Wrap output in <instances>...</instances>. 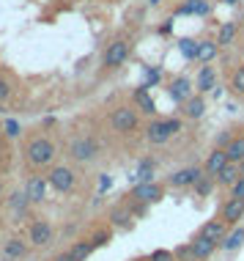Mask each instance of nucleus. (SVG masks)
I'll use <instances>...</instances> for the list:
<instances>
[{"label": "nucleus", "instance_id": "f257e3e1", "mask_svg": "<svg viewBox=\"0 0 244 261\" xmlns=\"http://www.w3.org/2000/svg\"><path fill=\"white\" fill-rule=\"evenodd\" d=\"M178 132H181L178 118H154V121L145 126V140H148L151 146H162L173 135H178Z\"/></svg>", "mask_w": 244, "mask_h": 261}, {"label": "nucleus", "instance_id": "f03ea898", "mask_svg": "<svg viewBox=\"0 0 244 261\" xmlns=\"http://www.w3.org/2000/svg\"><path fill=\"white\" fill-rule=\"evenodd\" d=\"M25 157L33 168H44L55 160V143L50 138H33L25 149Z\"/></svg>", "mask_w": 244, "mask_h": 261}, {"label": "nucleus", "instance_id": "7ed1b4c3", "mask_svg": "<svg viewBox=\"0 0 244 261\" xmlns=\"http://www.w3.org/2000/svg\"><path fill=\"white\" fill-rule=\"evenodd\" d=\"M69 157L77 160V162H94L99 157V143H96V138H90V135L74 138L72 146H69Z\"/></svg>", "mask_w": 244, "mask_h": 261}, {"label": "nucleus", "instance_id": "20e7f679", "mask_svg": "<svg viewBox=\"0 0 244 261\" xmlns=\"http://www.w3.org/2000/svg\"><path fill=\"white\" fill-rule=\"evenodd\" d=\"M129 53H132V44L127 39H115L113 44H107V50L102 53V63L107 69H118L129 61Z\"/></svg>", "mask_w": 244, "mask_h": 261}, {"label": "nucleus", "instance_id": "39448f33", "mask_svg": "<svg viewBox=\"0 0 244 261\" xmlns=\"http://www.w3.org/2000/svg\"><path fill=\"white\" fill-rule=\"evenodd\" d=\"M137 124H140V118H137V110L129 108V105H124V108H115L113 116H110V126H113L118 135H127V132L137 129Z\"/></svg>", "mask_w": 244, "mask_h": 261}, {"label": "nucleus", "instance_id": "423d86ee", "mask_svg": "<svg viewBox=\"0 0 244 261\" xmlns=\"http://www.w3.org/2000/svg\"><path fill=\"white\" fill-rule=\"evenodd\" d=\"M162 195H165V187L157 185V181H140V185L132 187V198L137 203H157L162 201Z\"/></svg>", "mask_w": 244, "mask_h": 261}, {"label": "nucleus", "instance_id": "0eeeda50", "mask_svg": "<svg viewBox=\"0 0 244 261\" xmlns=\"http://www.w3.org/2000/svg\"><path fill=\"white\" fill-rule=\"evenodd\" d=\"M47 181H50V187L55 190V193H69V190L74 187V171L66 168V165H58V168L50 171Z\"/></svg>", "mask_w": 244, "mask_h": 261}, {"label": "nucleus", "instance_id": "6e6552de", "mask_svg": "<svg viewBox=\"0 0 244 261\" xmlns=\"http://www.w3.org/2000/svg\"><path fill=\"white\" fill-rule=\"evenodd\" d=\"M203 171H206V168H198V165L181 168V171H176V173L170 176V187H176V190H181V187H195V181L203 176Z\"/></svg>", "mask_w": 244, "mask_h": 261}, {"label": "nucleus", "instance_id": "1a4fd4ad", "mask_svg": "<svg viewBox=\"0 0 244 261\" xmlns=\"http://www.w3.org/2000/svg\"><path fill=\"white\" fill-rule=\"evenodd\" d=\"M27 239H30V245H36V248H44V245L52 242V225L47 220H36L30 225V234H27Z\"/></svg>", "mask_w": 244, "mask_h": 261}, {"label": "nucleus", "instance_id": "9d476101", "mask_svg": "<svg viewBox=\"0 0 244 261\" xmlns=\"http://www.w3.org/2000/svg\"><path fill=\"white\" fill-rule=\"evenodd\" d=\"M167 94H170V99L176 102V105H184V102L192 96V83H190V77H176V80L167 86Z\"/></svg>", "mask_w": 244, "mask_h": 261}, {"label": "nucleus", "instance_id": "9b49d317", "mask_svg": "<svg viewBox=\"0 0 244 261\" xmlns=\"http://www.w3.org/2000/svg\"><path fill=\"white\" fill-rule=\"evenodd\" d=\"M47 187H50L47 176H30L27 185H25V193H27V198H30L33 203H41L47 198Z\"/></svg>", "mask_w": 244, "mask_h": 261}, {"label": "nucleus", "instance_id": "f8f14e48", "mask_svg": "<svg viewBox=\"0 0 244 261\" xmlns=\"http://www.w3.org/2000/svg\"><path fill=\"white\" fill-rule=\"evenodd\" d=\"M228 165H231V160H228V151H225V149H214L211 154H208V160H206V173L217 179V176L225 171Z\"/></svg>", "mask_w": 244, "mask_h": 261}, {"label": "nucleus", "instance_id": "ddd939ff", "mask_svg": "<svg viewBox=\"0 0 244 261\" xmlns=\"http://www.w3.org/2000/svg\"><path fill=\"white\" fill-rule=\"evenodd\" d=\"M195 88H198V94H208V91L217 88V72H214L211 66H200L198 77H195Z\"/></svg>", "mask_w": 244, "mask_h": 261}, {"label": "nucleus", "instance_id": "4468645a", "mask_svg": "<svg viewBox=\"0 0 244 261\" xmlns=\"http://www.w3.org/2000/svg\"><path fill=\"white\" fill-rule=\"evenodd\" d=\"M3 256L9 258V261L25 258L27 256V242H25V239H19V237H9L3 242Z\"/></svg>", "mask_w": 244, "mask_h": 261}, {"label": "nucleus", "instance_id": "2eb2a0df", "mask_svg": "<svg viewBox=\"0 0 244 261\" xmlns=\"http://www.w3.org/2000/svg\"><path fill=\"white\" fill-rule=\"evenodd\" d=\"M90 253H94V242L88 239V242H77V245H72L69 250H64L58 256V261H85Z\"/></svg>", "mask_w": 244, "mask_h": 261}, {"label": "nucleus", "instance_id": "dca6fc26", "mask_svg": "<svg viewBox=\"0 0 244 261\" xmlns=\"http://www.w3.org/2000/svg\"><path fill=\"white\" fill-rule=\"evenodd\" d=\"M225 228H228V223L225 220H208L203 228H200V234L198 237H206V239H211V242H217L222 245V239H225Z\"/></svg>", "mask_w": 244, "mask_h": 261}, {"label": "nucleus", "instance_id": "f3484780", "mask_svg": "<svg viewBox=\"0 0 244 261\" xmlns=\"http://www.w3.org/2000/svg\"><path fill=\"white\" fill-rule=\"evenodd\" d=\"M241 217H244V198H231L222 206V220L228 225H236Z\"/></svg>", "mask_w": 244, "mask_h": 261}, {"label": "nucleus", "instance_id": "a211bd4d", "mask_svg": "<svg viewBox=\"0 0 244 261\" xmlns=\"http://www.w3.org/2000/svg\"><path fill=\"white\" fill-rule=\"evenodd\" d=\"M190 248H192V258L195 261H203V258H208L214 253L217 242H211V239H206V237H195V242H190Z\"/></svg>", "mask_w": 244, "mask_h": 261}, {"label": "nucleus", "instance_id": "6ab92c4d", "mask_svg": "<svg viewBox=\"0 0 244 261\" xmlns=\"http://www.w3.org/2000/svg\"><path fill=\"white\" fill-rule=\"evenodd\" d=\"M154 168H157L154 160H148V157L140 160V165H137V171L129 176V181H132V185H140V181H154Z\"/></svg>", "mask_w": 244, "mask_h": 261}, {"label": "nucleus", "instance_id": "aec40b11", "mask_svg": "<svg viewBox=\"0 0 244 261\" xmlns=\"http://www.w3.org/2000/svg\"><path fill=\"white\" fill-rule=\"evenodd\" d=\"M135 105L140 108L143 113H148V116H154L157 113V105H154V99H151V88H145V86H137V91H135Z\"/></svg>", "mask_w": 244, "mask_h": 261}, {"label": "nucleus", "instance_id": "412c9836", "mask_svg": "<svg viewBox=\"0 0 244 261\" xmlns=\"http://www.w3.org/2000/svg\"><path fill=\"white\" fill-rule=\"evenodd\" d=\"M181 113H184L187 118H203V113H206V102H203V96H190L184 105H181Z\"/></svg>", "mask_w": 244, "mask_h": 261}, {"label": "nucleus", "instance_id": "4be33fe9", "mask_svg": "<svg viewBox=\"0 0 244 261\" xmlns=\"http://www.w3.org/2000/svg\"><path fill=\"white\" fill-rule=\"evenodd\" d=\"M30 203H33V201L27 198V193L22 190V193H14L11 198H9V209H11L17 217H25V215H27V209H30Z\"/></svg>", "mask_w": 244, "mask_h": 261}, {"label": "nucleus", "instance_id": "5701e85b", "mask_svg": "<svg viewBox=\"0 0 244 261\" xmlns=\"http://www.w3.org/2000/svg\"><path fill=\"white\" fill-rule=\"evenodd\" d=\"M208 11H211V6H208L206 0H187L178 9V14H190V17H206Z\"/></svg>", "mask_w": 244, "mask_h": 261}, {"label": "nucleus", "instance_id": "b1692460", "mask_svg": "<svg viewBox=\"0 0 244 261\" xmlns=\"http://www.w3.org/2000/svg\"><path fill=\"white\" fill-rule=\"evenodd\" d=\"M236 33H239V25H236V22H222V25H220V31H217V44H220V47L233 44Z\"/></svg>", "mask_w": 244, "mask_h": 261}, {"label": "nucleus", "instance_id": "393cba45", "mask_svg": "<svg viewBox=\"0 0 244 261\" xmlns=\"http://www.w3.org/2000/svg\"><path fill=\"white\" fill-rule=\"evenodd\" d=\"M110 220H113L115 228L129 231V228H132V212H129V209H124V206H115L113 212H110Z\"/></svg>", "mask_w": 244, "mask_h": 261}, {"label": "nucleus", "instance_id": "a878e982", "mask_svg": "<svg viewBox=\"0 0 244 261\" xmlns=\"http://www.w3.org/2000/svg\"><path fill=\"white\" fill-rule=\"evenodd\" d=\"M225 151H228V160L236 162V165L244 162V138H233L231 143L225 146Z\"/></svg>", "mask_w": 244, "mask_h": 261}, {"label": "nucleus", "instance_id": "bb28decb", "mask_svg": "<svg viewBox=\"0 0 244 261\" xmlns=\"http://www.w3.org/2000/svg\"><path fill=\"white\" fill-rule=\"evenodd\" d=\"M198 50H200V41H192V39H178V53L184 55L187 61H198Z\"/></svg>", "mask_w": 244, "mask_h": 261}, {"label": "nucleus", "instance_id": "cd10ccee", "mask_svg": "<svg viewBox=\"0 0 244 261\" xmlns=\"http://www.w3.org/2000/svg\"><path fill=\"white\" fill-rule=\"evenodd\" d=\"M239 179H241V176H239V165H236V162H231V165H228L225 171L217 176V181H220L222 187H233Z\"/></svg>", "mask_w": 244, "mask_h": 261}, {"label": "nucleus", "instance_id": "c85d7f7f", "mask_svg": "<svg viewBox=\"0 0 244 261\" xmlns=\"http://www.w3.org/2000/svg\"><path fill=\"white\" fill-rule=\"evenodd\" d=\"M217 41H200V50H198V61L200 63H211L214 55H217Z\"/></svg>", "mask_w": 244, "mask_h": 261}, {"label": "nucleus", "instance_id": "c756f323", "mask_svg": "<svg viewBox=\"0 0 244 261\" xmlns=\"http://www.w3.org/2000/svg\"><path fill=\"white\" fill-rule=\"evenodd\" d=\"M241 242H244V228H236V231H231V234L222 239L220 248H222V250H236Z\"/></svg>", "mask_w": 244, "mask_h": 261}, {"label": "nucleus", "instance_id": "7c9ffc66", "mask_svg": "<svg viewBox=\"0 0 244 261\" xmlns=\"http://www.w3.org/2000/svg\"><path fill=\"white\" fill-rule=\"evenodd\" d=\"M211 187H214V176H200L198 181H195V195H198V198H206L208 193H211Z\"/></svg>", "mask_w": 244, "mask_h": 261}, {"label": "nucleus", "instance_id": "2f4dec72", "mask_svg": "<svg viewBox=\"0 0 244 261\" xmlns=\"http://www.w3.org/2000/svg\"><path fill=\"white\" fill-rule=\"evenodd\" d=\"M159 83H162V69H159V66H148V69H145V83H143V86L145 88H154V86H159Z\"/></svg>", "mask_w": 244, "mask_h": 261}, {"label": "nucleus", "instance_id": "473e14b6", "mask_svg": "<svg viewBox=\"0 0 244 261\" xmlns=\"http://www.w3.org/2000/svg\"><path fill=\"white\" fill-rule=\"evenodd\" d=\"M231 88L236 91V94H244V63L239 69L233 72V80H231Z\"/></svg>", "mask_w": 244, "mask_h": 261}, {"label": "nucleus", "instance_id": "72a5a7b5", "mask_svg": "<svg viewBox=\"0 0 244 261\" xmlns=\"http://www.w3.org/2000/svg\"><path fill=\"white\" fill-rule=\"evenodd\" d=\"M110 239H113V234L110 231H96L94 237H90V242H94V248H104V245H110Z\"/></svg>", "mask_w": 244, "mask_h": 261}, {"label": "nucleus", "instance_id": "f704fd0d", "mask_svg": "<svg viewBox=\"0 0 244 261\" xmlns=\"http://www.w3.org/2000/svg\"><path fill=\"white\" fill-rule=\"evenodd\" d=\"M3 132H6L9 138H17V135H19V121H17V118H9V121H6V126H3Z\"/></svg>", "mask_w": 244, "mask_h": 261}, {"label": "nucleus", "instance_id": "c9c22d12", "mask_svg": "<svg viewBox=\"0 0 244 261\" xmlns=\"http://www.w3.org/2000/svg\"><path fill=\"white\" fill-rule=\"evenodd\" d=\"M151 261H176V256L170 250H154L151 253Z\"/></svg>", "mask_w": 244, "mask_h": 261}, {"label": "nucleus", "instance_id": "e433bc0d", "mask_svg": "<svg viewBox=\"0 0 244 261\" xmlns=\"http://www.w3.org/2000/svg\"><path fill=\"white\" fill-rule=\"evenodd\" d=\"M231 198H244V176L231 187Z\"/></svg>", "mask_w": 244, "mask_h": 261}, {"label": "nucleus", "instance_id": "4c0bfd02", "mask_svg": "<svg viewBox=\"0 0 244 261\" xmlns=\"http://www.w3.org/2000/svg\"><path fill=\"white\" fill-rule=\"evenodd\" d=\"M9 96H11V86L0 77V102H9Z\"/></svg>", "mask_w": 244, "mask_h": 261}, {"label": "nucleus", "instance_id": "58836bf2", "mask_svg": "<svg viewBox=\"0 0 244 261\" xmlns=\"http://www.w3.org/2000/svg\"><path fill=\"white\" fill-rule=\"evenodd\" d=\"M110 187H113V179H110V176H107V173H104V176H102V179H99V195L104 193V190H110Z\"/></svg>", "mask_w": 244, "mask_h": 261}, {"label": "nucleus", "instance_id": "ea45409f", "mask_svg": "<svg viewBox=\"0 0 244 261\" xmlns=\"http://www.w3.org/2000/svg\"><path fill=\"white\" fill-rule=\"evenodd\" d=\"M170 31H173V17H170V19H165L162 28H159V33H170Z\"/></svg>", "mask_w": 244, "mask_h": 261}, {"label": "nucleus", "instance_id": "a19ab883", "mask_svg": "<svg viewBox=\"0 0 244 261\" xmlns=\"http://www.w3.org/2000/svg\"><path fill=\"white\" fill-rule=\"evenodd\" d=\"M222 3H225V6H236L239 0H222Z\"/></svg>", "mask_w": 244, "mask_h": 261}, {"label": "nucleus", "instance_id": "79ce46f5", "mask_svg": "<svg viewBox=\"0 0 244 261\" xmlns=\"http://www.w3.org/2000/svg\"><path fill=\"white\" fill-rule=\"evenodd\" d=\"M239 176H244V162H239Z\"/></svg>", "mask_w": 244, "mask_h": 261}, {"label": "nucleus", "instance_id": "37998d69", "mask_svg": "<svg viewBox=\"0 0 244 261\" xmlns=\"http://www.w3.org/2000/svg\"><path fill=\"white\" fill-rule=\"evenodd\" d=\"M157 3H162V0H151V6H157Z\"/></svg>", "mask_w": 244, "mask_h": 261}, {"label": "nucleus", "instance_id": "c03bdc74", "mask_svg": "<svg viewBox=\"0 0 244 261\" xmlns=\"http://www.w3.org/2000/svg\"><path fill=\"white\" fill-rule=\"evenodd\" d=\"M0 195H3V181H0Z\"/></svg>", "mask_w": 244, "mask_h": 261}, {"label": "nucleus", "instance_id": "a18cd8bd", "mask_svg": "<svg viewBox=\"0 0 244 261\" xmlns=\"http://www.w3.org/2000/svg\"><path fill=\"white\" fill-rule=\"evenodd\" d=\"M0 113H3V102H0Z\"/></svg>", "mask_w": 244, "mask_h": 261}, {"label": "nucleus", "instance_id": "49530a36", "mask_svg": "<svg viewBox=\"0 0 244 261\" xmlns=\"http://www.w3.org/2000/svg\"><path fill=\"white\" fill-rule=\"evenodd\" d=\"M132 261H143V258H132Z\"/></svg>", "mask_w": 244, "mask_h": 261}, {"label": "nucleus", "instance_id": "de8ad7c7", "mask_svg": "<svg viewBox=\"0 0 244 261\" xmlns=\"http://www.w3.org/2000/svg\"><path fill=\"white\" fill-rule=\"evenodd\" d=\"M3 261H9V258H6V256H3Z\"/></svg>", "mask_w": 244, "mask_h": 261}, {"label": "nucleus", "instance_id": "09e8293b", "mask_svg": "<svg viewBox=\"0 0 244 261\" xmlns=\"http://www.w3.org/2000/svg\"><path fill=\"white\" fill-rule=\"evenodd\" d=\"M0 132H3V129H0Z\"/></svg>", "mask_w": 244, "mask_h": 261}]
</instances>
